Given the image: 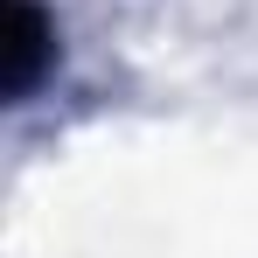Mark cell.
Masks as SVG:
<instances>
[{
  "mask_svg": "<svg viewBox=\"0 0 258 258\" xmlns=\"http://www.w3.org/2000/svg\"><path fill=\"white\" fill-rule=\"evenodd\" d=\"M35 56H42V14L14 7V91L35 84Z\"/></svg>",
  "mask_w": 258,
  "mask_h": 258,
  "instance_id": "obj_1",
  "label": "cell"
}]
</instances>
